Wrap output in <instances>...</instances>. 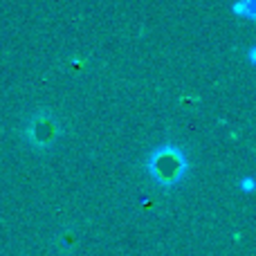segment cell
<instances>
[{"mask_svg":"<svg viewBox=\"0 0 256 256\" xmlns=\"http://www.w3.org/2000/svg\"><path fill=\"white\" fill-rule=\"evenodd\" d=\"M142 168L146 180L155 189H160L162 194H171L186 180L191 162L182 146H178L176 142H162L146 153Z\"/></svg>","mask_w":256,"mask_h":256,"instance_id":"obj_1","label":"cell"},{"mask_svg":"<svg viewBox=\"0 0 256 256\" xmlns=\"http://www.w3.org/2000/svg\"><path fill=\"white\" fill-rule=\"evenodd\" d=\"M20 142L34 153H48L58 144L63 137V124L56 112L50 108H36L25 115L20 128H18Z\"/></svg>","mask_w":256,"mask_h":256,"instance_id":"obj_2","label":"cell"},{"mask_svg":"<svg viewBox=\"0 0 256 256\" xmlns=\"http://www.w3.org/2000/svg\"><path fill=\"white\" fill-rule=\"evenodd\" d=\"M54 243H56V250L61 254H72L76 248V243H79V236H76V232L72 230V227H66V230H61L56 234Z\"/></svg>","mask_w":256,"mask_h":256,"instance_id":"obj_3","label":"cell"},{"mask_svg":"<svg viewBox=\"0 0 256 256\" xmlns=\"http://www.w3.org/2000/svg\"><path fill=\"white\" fill-rule=\"evenodd\" d=\"M232 14H236L238 18H245V20H254V0H236L234 7H232Z\"/></svg>","mask_w":256,"mask_h":256,"instance_id":"obj_4","label":"cell"},{"mask_svg":"<svg viewBox=\"0 0 256 256\" xmlns=\"http://www.w3.org/2000/svg\"><path fill=\"white\" fill-rule=\"evenodd\" d=\"M238 189L243 191V194H252L254 191V178H243V180H238Z\"/></svg>","mask_w":256,"mask_h":256,"instance_id":"obj_5","label":"cell"}]
</instances>
